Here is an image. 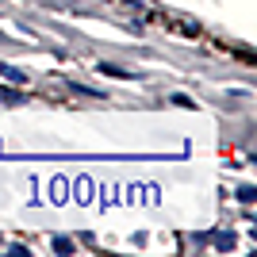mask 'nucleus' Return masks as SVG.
I'll list each match as a JSON object with an SVG mask.
<instances>
[{"mask_svg":"<svg viewBox=\"0 0 257 257\" xmlns=\"http://www.w3.org/2000/svg\"><path fill=\"white\" fill-rule=\"evenodd\" d=\"M238 200H242V204H253L257 192H253V188H242V192H238Z\"/></svg>","mask_w":257,"mask_h":257,"instance_id":"obj_2","label":"nucleus"},{"mask_svg":"<svg viewBox=\"0 0 257 257\" xmlns=\"http://www.w3.org/2000/svg\"><path fill=\"white\" fill-rule=\"evenodd\" d=\"M54 249H58V253H69V249H73V242H69V238H58V242H54Z\"/></svg>","mask_w":257,"mask_h":257,"instance_id":"obj_1","label":"nucleus"}]
</instances>
